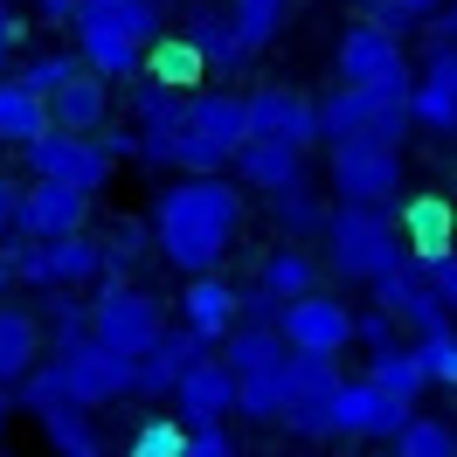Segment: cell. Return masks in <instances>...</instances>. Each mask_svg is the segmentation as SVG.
Wrapping results in <instances>:
<instances>
[{
	"instance_id": "1",
	"label": "cell",
	"mask_w": 457,
	"mask_h": 457,
	"mask_svg": "<svg viewBox=\"0 0 457 457\" xmlns=\"http://www.w3.org/2000/svg\"><path fill=\"white\" fill-rule=\"evenodd\" d=\"M145 222H153V257L187 285L228 263L236 236L250 222V201L236 187V173H173L153 187Z\"/></svg>"
},
{
	"instance_id": "2",
	"label": "cell",
	"mask_w": 457,
	"mask_h": 457,
	"mask_svg": "<svg viewBox=\"0 0 457 457\" xmlns=\"http://www.w3.org/2000/svg\"><path fill=\"white\" fill-rule=\"evenodd\" d=\"M160 35H167L160 0H90L84 14L70 21V49L104 84H132V77H145V56H153Z\"/></svg>"
},
{
	"instance_id": "3",
	"label": "cell",
	"mask_w": 457,
	"mask_h": 457,
	"mask_svg": "<svg viewBox=\"0 0 457 457\" xmlns=\"http://www.w3.org/2000/svg\"><path fill=\"white\" fill-rule=\"evenodd\" d=\"M319 263L326 278L346 291H374L388 270L402 263V236L388 208H353V201H333L326 215V236H319Z\"/></svg>"
},
{
	"instance_id": "4",
	"label": "cell",
	"mask_w": 457,
	"mask_h": 457,
	"mask_svg": "<svg viewBox=\"0 0 457 457\" xmlns=\"http://www.w3.org/2000/svg\"><path fill=\"white\" fill-rule=\"evenodd\" d=\"M409 132V90L333 84L319 97V145H402Z\"/></svg>"
},
{
	"instance_id": "5",
	"label": "cell",
	"mask_w": 457,
	"mask_h": 457,
	"mask_svg": "<svg viewBox=\"0 0 457 457\" xmlns=\"http://www.w3.org/2000/svg\"><path fill=\"white\" fill-rule=\"evenodd\" d=\"M173 333V312L160 291H145L139 278L132 285H97L90 291V340L125 353V361H145L153 346Z\"/></svg>"
},
{
	"instance_id": "6",
	"label": "cell",
	"mask_w": 457,
	"mask_h": 457,
	"mask_svg": "<svg viewBox=\"0 0 457 457\" xmlns=\"http://www.w3.org/2000/svg\"><path fill=\"white\" fill-rule=\"evenodd\" d=\"M250 139V112H243V90H195L187 97V125H180V173H228L236 145Z\"/></svg>"
},
{
	"instance_id": "7",
	"label": "cell",
	"mask_w": 457,
	"mask_h": 457,
	"mask_svg": "<svg viewBox=\"0 0 457 457\" xmlns=\"http://www.w3.org/2000/svg\"><path fill=\"white\" fill-rule=\"evenodd\" d=\"M326 195L353 208H388L395 215L409 195V160L402 145H326Z\"/></svg>"
},
{
	"instance_id": "8",
	"label": "cell",
	"mask_w": 457,
	"mask_h": 457,
	"mask_svg": "<svg viewBox=\"0 0 457 457\" xmlns=\"http://www.w3.org/2000/svg\"><path fill=\"white\" fill-rule=\"evenodd\" d=\"M104 285V250L97 228L84 236H56V243H21L14 236V291H97Z\"/></svg>"
},
{
	"instance_id": "9",
	"label": "cell",
	"mask_w": 457,
	"mask_h": 457,
	"mask_svg": "<svg viewBox=\"0 0 457 457\" xmlns=\"http://www.w3.org/2000/svg\"><path fill=\"white\" fill-rule=\"evenodd\" d=\"M333 70L340 84H368V90H416V62H409V35L381 29L368 14H353L333 42Z\"/></svg>"
},
{
	"instance_id": "10",
	"label": "cell",
	"mask_w": 457,
	"mask_h": 457,
	"mask_svg": "<svg viewBox=\"0 0 457 457\" xmlns=\"http://www.w3.org/2000/svg\"><path fill=\"white\" fill-rule=\"evenodd\" d=\"M14 160L29 167V180H56V187H77V195H90V201L118 180V160L97 139H77V132H42V139H35L29 153H14Z\"/></svg>"
},
{
	"instance_id": "11",
	"label": "cell",
	"mask_w": 457,
	"mask_h": 457,
	"mask_svg": "<svg viewBox=\"0 0 457 457\" xmlns=\"http://www.w3.org/2000/svg\"><path fill=\"white\" fill-rule=\"evenodd\" d=\"M409 416H416L409 402L374 388L368 374H353V381H340V395H333V444H395Z\"/></svg>"
},
{
	"instance_id": "12",
	"label": "cell",
	"mask_w": 457,
	"mask_h": 457,
	"mask_svg": "<svg viewBox=\"0 0 457 457\" xmlns=\"http://www.w3.org/2000/svg\"><path fill=\"white\" fill-rule=\"evenodd\" d=\"M368 305H381V312L402 326V340H429V333H444V326H457L451 319V305L436 298V285H429V270L423 263H409L402 257L381 285H374V298Z\"/></svg>"
},
{
	"instance_id": "13",
	"label": "cell",
	"mask_w": 457,
	"mask_h": 457,
	"mask_svg": "<svg viewBox=\"0 0 457 457\" xmlns=\"http://www.w3.org/2000/svg\"><path fill=\"white\" fill-rule=\"evenodd\" d=\"M353 312H361V305H346L340 291H312V298L285 305L278 333H285L291 353H319V361H340L346 346H353Z\"/></svg>"
},
{
	"instance_id": "14",
	"label": "cell",
	"mask_w": 457,
	"mask_h": 457,
	"mask_svg": "<svg viewBox=\"0 0 457 457\" xmlns=\"http://www.w3.org/2000/svg\"><path fill=\"white\" fill-rule=\"evenodd\" d=\"M243 112H250V139L270 145H319V97H305L298 84H257L243 90Z\"/></svg>"
},
{
	"instance_id": "15",
	"label": "cell",
	"mask_w": 457,
	"mask_h": 457,
	"mask_svg": "<svg viewBox=\"0 0 457 457\" xmlns=\"http://www.w3.org/2000/svg\"><path fill=\"white\" fill-rule=\"evenodd\" d=\"M97 201L77 195V187H56V180H21V201H14V236L21 243H56V236H84Z\"/></svg>"
},
{
	"instance_id": "16",
	"label": "cell",
	"mask_w": 457,
	"mask_h": 457,
	"mask_svg": "<svg viewBox=\"0 0 457 457\" xmlns=\"http://www.w3.org/2000/svg\"><path fill=\"white\" fill-rule=\"evenodd\" d=\"M62 374H70V402L77 409H118V402L139 395V361H125L112 346H77V353H56Z\"/></svg>"
},
{
	"instance_id": "17",
	"label": "cell",
	"mask_w": 457,
	"mask_h": 457,
	"mask_svg": "<svg viewBox=\"0 0 457 457\" xmlns=\"http://www.w3.org/2000/svg\"><path fill=\"white\" fill-rule=\"evenodd\" d=\"M395 236H402V257L423 263V270L457 257V195H402Z\"/></svg>"
},
{
	"instance_id": "18",
	"label": "cell",
	"mask_w": 457,
	"mask_h": 457,
	"mask_svg": "<svg viewBox=\"0 0 457 457\" xmlns=\"http://www.w3.org/2000/svg\"><path fill=\"white\" fill-rule=\"evenodd\" d=\"M173 416L187 429H228V416H236V368H228L222 353H208V361H195V368L180 374Z\"/></svg>"
},
{
	"instance_id": "19",
	"label": "cell",
	"mask_w": 457,
	"mask_h": 457,
	"mask_svg": "<svg viewBox=\"0 0 457 457\" xmlns=\"http://www.w3.org/2000/svg\"><path fill=\"white\" fill-rule=\"evenodd\" d=\"M409 125L436 132V139H457V49L451 42H429L416 90H409Z\"/></svg>"
},
{
	"instance_id": "20",
	"label": "cell",
	"mask_w": 457,
	"mask_h": 457,
	"mask_svg": "<svg viewBox=\"0 0 457 457\" xmlns=\"http://www.w3.org/2000/svg\"><path fill=\"white\" fill-rule=\"evenodd\" d=\"M228 173H236V187L243 195H285V187H305L312 180V153L305 145H270V139H243L236 145V160H228Z\"/></svg>"
},
{
	"instance_id": "21",
	"label": "cell",
	"mask_w": 457,
	"mask_h": 457,
	"mask_svg": "<svg viewBox=\"0 0 457 457\" xmlns=\"http://www.w3.org/2000/svg\"><path fill=\"white\" fill-rule=\"evenodd\" d=\"M236 319H243V285L222 278V270H208V278H187L180 285V326L201 333L208 346H222L236 333Z\"/></svg>"
},
{
	"instance_id": "22",
	"label": "cell",
	"mask_w": 457,
	"mask_h": 457,
	"mask_svg": "<svg viewBox=\"0 0 457 457\" xmlns=\"http://www.w3.org/2000/svg\"><path fill=\"white\" fill-rule=\"evenodd\" d=\"M180 35L195 42V56L208 62V77H236V70H250V49L236 42V21H228V0H201L180 14Z\"/></svg>"
},
{
	"instance_id": "23",
	"label": "cell",
	"mask_w": 457,
	"mask_h": 457,
	"mask_svg": "<svg viewBox=\"0 0 457 457\" xmlns=\"http://www.w3.org/2000/svg\"><path fill=\"white\" fill-rule=\"evenodd\" d=\"M112 112H118V84H104L97 70H77V77L49 97V125H56V132H77V139H97V132L112 125Z\"/></svg>"
},
{
	"instance_id": "24",
	"label": "cell",
	"mask_w": 457,
	"mask_h": 457,
	"mask_svg": "<svg viewBox=\"0 0 457 457\" xmlns=\"http://www.w3.org/2000/svg\"><path fill=\"white\" fill-rule=\"evenodd\" d=\"M49 361V340H42V319L21 298H0V388L14 395L35 368Z\"/></svg>"
},
{
	"instance_id": "25",
	"label": "cell",
	"mask_w": 457,
	"mask_h": 457,
	"mask_svg": "<svg viewBox=\"0 0 457 457\" xmlns=\"http://www.w3.org/2000/svg\"><path fill=\"white\" fill-rule=\"evenodd\" d=\"M257 291H270L278 305H298V298L326 291L319 243H278V250H263V263H257Z\"/></svg>"
},
{
	"instance_id": "26",
	"label": "cell",
	"mask_w": 457,
	"mask_h": 457,
	"mask_svg": "<svg viewBox=\"0 0 457 457\" xmlns=\"http://www.w3.org/2000/svg\"><path fill=\"white\" fill-rule=\"evenodd\" d=\"M215 346L201 340V333H187V326H173L167 340L153 346L139 361V402H173V388H180V374L195 368V361H208Z\"/></svg>"
},
{
	"instance_id": "27",
	"label": "cell",
	"mask_w": 457,
	"mask_h": 457,
	"mask_svg": "<svg viewBox=\"0 0 457 457\" xmlns=\"http://www.w3.org/2000/svg\"><path fill=\"white\" fill-rule=\"evenodd\" d=\"M42 132H56L49 125V97H35L29 84H14V70L0 77V153H29Z\"/></svg>"
},
{
	"instance_id": "28",
	"label": "cell",
	"mask_w": 457,
	"mask_h": 457,
	"mask_svg": "<svg viewBox=\"0 0 457 457\" xmlns=\"http://www.w3.org/2000/svg\"><path fill=\"white\" fill-rule=\"evenodd\" d=\"M97 250H104V285H132V270L153 257V222L145 215H112L97 228Z\"/></svg>"
},
{
	"instance_id": "29",
	"label": "cell",
	"mask_w": 457,
	"mask_h": 457,
	"mask_svg": "<svg viewBox=\"0 0 457 457\" xmlns=\"http://www.w3.org/2000/svg\"><path fill=\"white\" fill-rule=\"evenodd\" d=\"M35 319H42L49 353L90 346V291H42V298H35Z\"/></svg>"
},
{
	"instance_id": "30",
	"label": "cell",
	"mask_w": 457,
	"mask_h": 457,
	"mask_svg": "<svg viewBox=\"0 0 457 457\" xmlns=\"http://www.w3.org/2000/svg\"><path fill=\"white\" fill-rule=\"evenodd\" d=\"M326 215H333V195H319V180L270 195V222H278L285 243H319V236H326Z\"/></svg>"
},
{
	"instance_id": "31",
	"label": "cell",
	"mask_w": 457,
	"mask_h": 457,
	"mask_svg": "<svg viewBox=\"0 0 457 457\" xmlns=\"http://www.w3.org/2000/svg\"><path fill=\"white\" fill-rule=\"evenodd\" d=\"M340 361H319V353H285V416L291 409H326L340 395ZM285 429V423H278Z\"/></svg>"
},
{
	"instance_id": "32",
	"label": "cell",
	"mask_w": 457,
	"mask_h": 457,
	"mask_svg": "<svg viewBox=\"0 0 457 457\" xmlns=\"http://www.w3.org/2000/svg\"><path fill=\"white\" fill-rule=\"evenodd\" d=\"M125 125L132 132H180L187 125V97L167 84H153V77H132L125 84Z\"/></svg>"
},
{
	"instance_id": "33",
	"label": "cell",
	"mask_w": 457,
	"mask_h": 457,
	"mask_svg": "<svg viewBox=\"0 0 457 457\" xmlns=\"http://www.w3.org/2000/svg\"><path fill=\"white\" fill-rule=\"evenodd\" d=\"M215 353H222L228 368H236V381H250V374H270V368H285V333H278V326H236V333H228L222 346H215Z\"/></svg>"
},
{
	"instance_id": "34",
	"label": "cell",
	"mask_w": 457,
	"mask_h": 457,
	"mask_svg": "<svg viewBox=\"0 0 457 457\" xmlns=\"http://www.w3.org/2000/svg\"><path fill=\"white\" fill-rule=\"evenodd\" d=\"M145 77L153 84L180 90V97H195V90H208V62L195 56V42L187 35H160L153 42V56H145Z\"/></svg>"
},
{
	"instance_id": "35",
	"label": "cell",
	"mask_w": 457,
	"mask_h": 457,
	"mask_svg": "<svg viewBox=\"0 0 457 457\" xmlns=\"http://www.w3.org/2000/svg\"><path fill=\"white\" fill-rule=\"evenodd\" d=\"M84 70V56L70 49V42H42V49H21V62H14V84H29L35 97H56L70 77Z\"/></svg>"
},
{
	"instance_id": "36",
	"label": "cell",
	"mask_w": 457,
	"mask_h": 457,
	"mask_svg": "<svg viewBox=\"0 0 457 457\" xmlns=\"http://www.w3.org/2000/svg\"><path fill=\"white\" fill-rule=\"evenodd\" d=\"M291 7H298V0H228L236 42H243L250 56H263V49H270V42L291 29Z\"/></svg>"
},
{
	"instance_id": "37",
	"label": "cell",
	"mask_w": 457,
	"mask_h": 457,
	"mask_svg": "<svg viewBox=\"0 0 457 457\" xmlns=\"http://www.w3.org/2000/svg\"><path fill=\"white\" fill-rule=\"evenodd\" d=\"M368 381H374V388H388L395 402H409V409L429 395V374H423V361H416V346H409V340L388 346V353H368Z\"/></svg>"
},
{
	"instance_id": "38",
	"label": "cell",
	"mask_w": 457,
	"mask_h": 457,
	"mask_svg": "<svg viewBox=\"0 0 457 457\" xmlns=\"http://www.w3.org/2000/svg\"><path fill=\"white\" fill-rule=\"evenodd\" d=\"M42 436H49V451L56 457H84V451H104V429H97V409H77V402H62L49 416H35Z\"/></svg>"
},
{
	"instance_id": "39",
	"label": "cell",
	"mask_w": 457,
	"mask_h": 457,
	"mask_svg": "<svg viewBox=\"0 0 457 457\" xmlns=\"http://www.w3.org/2000/svg\"><path fill=\"white\" fill-rule=\"evenodd\" d=\"M388 457H457V423L451 416H409L402 423V436L388 444Z\"/></svg>"
},
{
	"instance_id": "40",
	"label": "cell",
	"mask_w": 457,
	"mask_h": 457,
	"mask_svg": "<svg viewBox=\"0 0 457 457\" xmlns=\"http://www.w3.org/2000/svg\"><path fill=\"white\" fill-rule=\"evenodd\" d=\"M236 416H243V423H263V429L285 423V368L236 381Z\"/></svg>"
},
{
	"instance_id": "41",
	"label": "cell",
	"mask_w": 457,
	"mask_h": 457,
	"mask_svg": "<svg viewBox=\"0 0 457 457\" xmlns=\"http://www.w3.org/2000/svg\"><path fill=\"white\" fill-rule=\"evenodd\" d=\"M125 457H187V423L180 416H139L125 429Z\"/></svg>"
},
{
	"instance_id": "42",
	"label": "cell",
	"mask_w": 457,
	"mask_h": 457,
	"mask_svg": "<svg viewBox=\"0 0 457 457\" xmlns=\"http://www.w3.org/2000/svg\"><path fill=\"white\" fill-rule=\"evenodd\" d=\"M62 402H70V374H62V361L49 353V361L14 388V409H21V416H49V409H62Z\"/></svg>"
},
{
	"instance_id": "43",
	"label": "cell",
	"mask_w": 457,
	"mask_h": 457,
	"mask_svg": "<svg viewBox=\"0 0 457 457\" xmlns=\"http://www.w3.org/2000/svg\"><path fill=\"white\" fill-rule=\"evenodd\" d=\"M409 346H416V361H423L429 388H457V326L429 333V340H409Z\"/></svg>"
},
{
	"instance_id": "44",
	"label": "cell",
	"mask_w": 457,
	"mask_h": 457,
	"mask_svg": "<svg viewBox=\"0 0 457 457\" xmlns=\"http://www.w3.org/2000/svg\"><path fill=\"white\" fill-rule=\"evenodd\" d=\"M353 346H361V353H388V346H402V326L381 312V305H361V312H353Z\"/></svg>"
},
{
	"instance_id": "45",
	"label": "cell",
	"mask_w": 457,
	"mask_h": 457,
	"mask_svg": "<svg viewBox=\"0 0 457 457\" xmlns=\"http://www.w3.org/2000/svg\"><path fill=\"white\" fill-rule=\"evenodd\" d=\"M21 49H29V21H21V7H14V0H0V77L21 62Z\"/></svg>"
},
{
	"instance_id": "46",
	"label": "cell",
	"mask_w": 457,
	"mask_h": 457,
	"mask_svg": "<svg viewBox=\"0 0 457 457\" xmlns=\"http://www.w3.org/2000/svg\"><path fill=\"white\" fill-rule=\"evenodd\" d=\"M187 457H250L236 429H187Z\"/></svg>"
},
{
	"instance_id": "47",
	"label": "cell",
	"mask_w": 457,
	"mask_h": 457,
	"mask_svg": "<svg viewBox=\"0 0 457 457\" xmlns=\"http://www.w3.org/2000/svg\"><path fill=\"white\" fill-rule=\"evenodd\" d=\"M278 319H285V305H278L270 291L243 285V319H236V326H278Z\"/></svg>"
},
{
	"instance_id": "48",
	"label": "cell",
	"mask_w": 457,
	"mask_h": 457,
	"mask_svg": "<svg viewBox=\"0 0 457 457\" xmlns=\"http://www.w3.org/2000/svg\"><path fill=\"white\" fill-rule=\"evenodd\" d=\"M97 145H104V153H112V160H139V132H132V125H104V132H97Z\"/></svg>"
},
{
	"instance_id": "49",
	"label": "cell",
	"mask_w": 457,
	"mask_h": 457,
	"mask_svg": "<svg viewBox=\"0 0 457 457\" xmlns=\"http://www.w3.org/2000/svg\"><path fill=\"white\" fill-rule=\"evenodd\" d=\"M84 7H90V0H35V14H42L49 29H70V21L84 14Z\"/></svg>"
},
{
	"instance_id": "50",
	"label": "cell",
	"mask_w": 457,
	"mask_h": 457,
	"mask_svg": "<svg viewBox=\"0 0 457 457\" xmlns=\"http://www.w3.org/2000/svg\"><path fill=\"white\" fill-rule=\"evenodd\" d=\"M14 201H21V187H14V173H7V160H0V243L14 236Z\"/></svg>"
},
{
	"instance_id": "51",
	"label": "cell",
	"mask_w": 457,
	"mask_h": 457,
	"mask_svg": "<svg viewBox=\"0 0 457 457\" xmlns=\"http://www.w3.org/2000/svg\"><path fill=\"white\" fill-rule=\"evenodd\" d=\"M429 285H436V298L451 305V319H457V257H444L436 270H429Z\"/></svg>"
},
{
	"instance_id": "52",
	"label": "cell",
	"mask_w": 457,
	"mask_h": 457,
	"mask_svg": "<svg viewBox=\"0 0 457 457\" xmlns=\"http://www.w3.org/2000/svg\"><path fill=\"white\" fill-rule=\"evenodd\" d=\"M388 7H395V14H409V21H436L451 0H388Z\"/></svg>"
},
{
	"instance_id": "53",
	"label": "cell",
	"mask_w": 457,
	"mask_h": 457,
	"mask_svg": "<svg viewBox=\"0 0 457 457\" xmlns=\"http://www.w3.org/2000/svg\"><path fill=\"white\" fill-rule=\"evenodd\" d=\"M429 42H451V49H457V0L436 14V21H429Z\"/></svg>"
},
{
	"instance_id": "54",
	"label": "cell",
	"mask_w": 457,
	"mask_h": 457,
	"mask_svg": "<svg viewBox=\"0 0 457 457\" xmlns=\"http://www.w3.org/2000/svg\"><path fill=\"white\" fill-rule=\"evenodd\" d=\"M0 416H14V395H7V388H0Z\"/></svg>"
},
{
	"instance_id": "55",
	"label": "cell",
	"mask_w": 457,
	"mask_h": 457,
	"mask_svg": "<svg viewBox=\"0 0 457 457\" xmlns=\"http://www.w3.org/2000/svg\"><path fill=\"white\" fill-rule=\"evenodd\" d=\"M353 7H361V14H374V7H381V0H353Z\"/></svg>"
},
{
	"instance_id": "56",
	"label": "cell",
	"mask_w": 457,
	"mask_h": 457,
	"mask_svg": "<svg viewBox=\"0 0 457 457\" xmlns=\"http://www.w3.org/2000/svg\"><path fill=\"white\" fill-rule=\"evenodd\" d=\"M49 457H56V451H49ZM84 457H112V451H84Z\"/></svg>"
},
{
	"instance_id": "57",
	"label": "cell",
	"mask_w": 457,
	"mask_h": 457,
	"mask_svg": "<svg viewBox=\"0 0 457 457\" xmlns=\"http://www.w3.org/2000/svg\"><path fill=\"white\" fill-rule=\"evenodd\" d=\"M0 444H7V416H0Z\"/></svg>"
}]
</instances>
